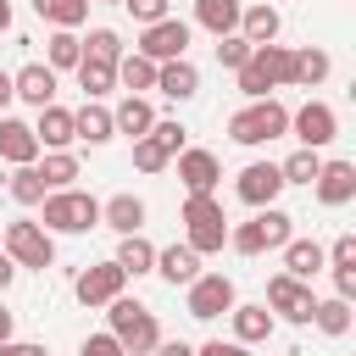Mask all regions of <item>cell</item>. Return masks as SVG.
Segmentation results:
<instances>
[{"instance_id":"2","label":"cell","mask_w":356,"mask_h":356,"mask_svg":"<svg viewBox=\"0 0 356 356\" xmlns=\"http://www.w3.org/2000/svg\"><path fill=\"white\" fill-rule=\"evenodd\" d=\"M278 134H289V106H278L273 95L245 100V106L228 117V139H234V145H273Z\"/></svg>"},{"instance_id":"1","label":"cell","mask_w":356,"mask_h":356,"mask_svg":"<svg viewBox=\"0 0 356 356\" xmlns=\"http://www.w3.org/2000/svg\"><path fill=\"white\" fill-rule=\"evenodd\" d=\"M106 317H111V334H117V345H122L128 356H150V350H156L161 323H156V312H150L145 300L117 295V300H106Z\"/></svg>"},{"instance_id":"3","label":"cell","mask_w":356,"mask_h":356,"mask_svg":"<svg viewBox=\"0 0 356 356\" xmlns=\"http://www.w3.org/2000/svg\"><path fill=\"white\" fill-rule=\"evenodd\" d=\"M39 206H44L39 222H44L50 234H89V228L100 222V200L83 195V189H50Z\"/></svg>"},{"instance_id":"24","label":"cell","mask_w":356,"mask_h":356,"mask_svg":"<svg viewBox=\"0 0 356 356\" xmlns=\"http://www.w3.org/2000/svg\"><path fill=\"white\" fill-rule=\"evenodd\" d=\"M278 28H284L278 6H267V0H261V6H245V11H239V28H234V33H245L250 44H273V39H278Z\"/></svg>"},{"instance_id":"23","label":"cell","mask_w":356,"mask_h":356,"mask_svg":"<svg viewBox=\"0 0 356 356\" xmlns=\"http://www.w3.org/2000/svg\"><path fill=\"white\" fill-rule=\"evenodd\" d=\"M150 273H161V278L178 289V284L200 278V250H189V245H167V250H156V267H150Z\"/></svg>"},{"instance_id":"43","label":"cell","mask_w":356,"mask_h":356,"mask_svg":"<svg viewBox=\"0 0 356 356\" xmlns=\"http://www.w3.org/2000/svg\"><path fill=\"white\" fill-rule=\"evenodd\" d=\"M78 356H128V350H122V345H117V334L106 328V334H89V339L78 345Z\"/></svg>"},{"instance_id":"6","label":"cell","mask_w":356,"mask_h":356,"mask_svg":"<svg viewBox=\"0 0 356 356\" xmlns=\"http://www.w3.org/2000/svg\"><path fill=\"white\" fill-rule=\"evenodd\" d=\"M278 83H289V50L273 39V44H256L250 61L239 67V95H245V100H261V95L278 89Z\"/></svg>"},{"instance_id":"35","label":"cell","mask_w":356,"mask_h":356,"mask_svg":"<svg viewBox=\"0 0 356 356\" xmlns=\"http://www.w3.org/2000/svg\"><path fill=\"white\" fill-rule=\"evenodd\" d=\"M6 195H11L17 206H39V200H44L50 189H44V178H39V167L28 161V167H17V172L6 178Z\"/></svg>"},{"instance_id":"27","label":"cell","mask_w":356,"mask_h":356,"mask_svg":"<svg viewBox=\"0 0 356 356\" xmlns=\"http://www.w3.org/2000/svg\"><path fill=\"white\" fill-rule=\"evenodd\" d=\"M239 11H245V0H195V22H200L211 39L234 33V28H239Z\"/></svg>"},{"instance_id":"45","label":"cell","mask_w":356,"mask_h":356,"mask_svg":"<svg viewBox=\"0 0 356 356\" xmlns=\"http://www.w3.org/2000/svg\"><path fill=\"white\" fill-rule=\"evenodd\" d=\"M195 356H250V345H239V339H206Z\"/></svg>"},{"instance_id":"42","label":"cell","mask_w":356,"mask_h":356,"mask_svg":"<svg viewBox=\"0 0 356 356\" xmlns=\"http://www.w3.org/2000/svg\"><path fill=\"white\" fill-rule=\"evenodd\" d=\"M128 6V17L145 28V22H161V17H172V0H122Z\"/></svg>"},{"instance_id":"19","label":"cell","mask_w":356,"mask_h":356,"mask_svg":"<svg viewBox=\"0 0 356 356\" xmlns=\"http://www.w3.org/2000/svg\"><path fill=\"white\" fill-rule=\"evenodd\" d=\"M278 250H284V273H289V278H306V284H312V278L328 267V250H323L317 239H295V234H289Z\"/></svg>"},{"instance_id":"44","label":"cell","mask_w":356,"mask_h":356,"mask_svg":"<svg viewBox=\"0 0 356 356\" xmlns=\"http://www.w3.org/2000/svg\"><path fill=\"white\" fill-rule=\"evenodd\" d=\"M328 267H356V234H339L328 245Z\"/></svg>"},{"instance_id":"18","label":"cell","mask_w":356,"mask_h":356,"mask_svg":"<svg viewBox=\"0 0 356 356\" xmlns=\"http://www.w3.org/2000/svg\"><path fill=\"white\" fill-rule=\"evenodd\" d=\"M11 95H17V100H28V106L39 111V106H50V100H56V72H50L44 61H28L22 72H11Z\"/></svg>"},{"instance_id":"26","label":"cell","mask_w":356,"mask_h":356,"mask_svg":"<svg viewBox=\"0 0 356 356\" xmlns=\"http://www.w3.org/2000/svg\"><path fill=\"white\" fill-rule=\"evenodd\" d=\"M72 134H78L83 145H106V139L117 134V122H111V111H106L100 100H83V106L72 111Z\"/></svg>"},{"instance_id":"49","label":"cell","mask_w":356,"mask_h":356,"mask_svg":"<svg viewBox=\"0 0 356 356\" xmlns=\"http://www.w3.org/2000/svg\"><path fill=\"white\" fill-rule=\"evenodd\" d=\"M11 278H17V261H11V256H6V250H0V295H6V289H11Z\"/></svg>"},{"instance_id":"51","label":"cell","mask_w":356,"mask_h":356,"mask_svg":"<svg viewBox=\"0 0 356 356\" xmlns=\"http://www.w3.org/2000/svg\"><path fill=\"white\" fill-rule=\"evenodd\" d=\"M11 323H17V317H11V312H6V306H0V345H6V339H11Z\"/></svg>"},{"instance_id":"15","label":"cell","mask_w":356,"mask_h":356,"mask_svg":"<svg viewBox=\"0 0 356 356\" xmlns=\"http://www.w3.org/2000/svg\"><path fill=\"white\" fill-rule=\"evenodd\" d=\"M178 178H184L189 195H211L217 178H222V161H217L211 150H200V145H184V150H178Z\"/></svg>"},{"instance_id":"36","label":"cell","mask_w":356,"mask_h":356,"mask_svg":"<svg viewBox=\"0 0 356 356\" xmlns=\"http://www.w3.org/2000/svg\"><path fill=\"white\" fill-rule=\"evenodd\" d=\"M33 11L50 22V28H78L89 17V0H33Z\"/></svg>"},{"instance_id":"37","label":"cell","mask_w":356,"mask_h":356,"mask_svg":"<svg viewBox=\"0 0 356 356\" xmlns=\"http://www.w3.org/2000/svg\"><path fill=\"white\" fill-rule=\"evenodd\" d=\"M317 167H323V150H295L289 161H278V172H284V184H306L312 189V178H317Z\"/></svg>"},{"instance_id":"33","label":"cell","mask_w":356,"mask_h":356,"mask_svg":"<svg viewBox=\"0 0 356 356\" xmlns=\"http://www.w3.org/2000/svg\"><path fill=\"white\" fill-rule=\"evenodd\" d=\"M33 167H39L44 189H72V178H78V156L72 150H44Z\"/></svg>"},{"instance_id":"50","label":"cell","mask_w":356,"mask_h":356,"mask_svg":"<svg viewBox=\"0 0 356 356\" xmlns=\"http://www.w3.org/2000/svg\"><path fill=\"white\" fill-rule=\"evenodd\" d=\"M11 100H17V95H11V72L0 67V117H6V106H11Z\"/></svg>"},{"instance_id":"4","label":"cell","mask_w":356,"mask_h":356,"mask_svg":"<svg viewBox=\"0 0 356 356\" xmlns=\"http://www.w3.org/2000/svg\"><path fill=\"white\" fill-rule=\"evenodd\" d=\"M184 228H189L184 245L200 250V256H217L228 245V217H222L217 195H184Z\"/></svg>"},{"instance_id":"28","label":"cell","mask_w":356,"mask_h":356,"mask_svg":"<svg viewBox=\"0 0 356 356\" xmlns=\"http://www.w3.org/2000/svg\"><path fill=\"white\" fill-rule=\"evenodd\" d=\"M111 122H117V134L139 139V134H150V122H156V106H150L145 95H122V100H117V111H111Z\"/></svg>"},{"instance_id":"12","label":"cell","mask_w":356,"mask_h":356,"mask_svg":"<svg viewBox=\"0 0 356 356\" xmlns=\"http://www.w3.org/2000/svg\"><path fill=\"white\" fill-rule=\"evenodd\" d=\"M122 284H128V273H122L117 261H95V267H83V273L72 278V295H78L83 306H106V300L122 295Z\"/></svg>"},{"instance_id":"22","label":"cell","mask_w":356,"mask_h":356,"mask_svg":"<svg viewBox=\"0 0 356 356\" xmlns=\"http://www.w3.org/2000/svg\"><path fill=\"white\" fill-rule=\"evenodd\" d=\"M228 317H234V339L239 345H267L273 339V323H278L267 306H239V300L228 306Z\"/></svg>"},{"instance_id":"9","label":"cell","mask_w":356,"mask_h":356,"mask_svg":"<svg viewBox=\"0 0 356 356\" xmlns=\"http://www.w3.org/2000/svg\"><path fill=\"white\" fill-rule=\"evenodd\" d=\"M184 289H189L184 306H189V317H200V323H211V317H222V312L234 306V278H228V273H200V278H189Z\"/></svg>"},{"instance_id":"5","label":"cell","mask_w":356,"mask_h":356,"mask_svg":"<svg viewBox=\"0 0 356 356\" xmlns=\"http://www.w3.org/2000/svg\"><path fill=\"white\" fill-rule=\"evenodd\" d=\"M289 234H295V217H289V211H278V206H256L250 222L228 228V245H234L239 256H261V250H278Z\"/></svg>"},{"instance_id":"46","label":"cell","mask_w":356,"mask_h":356,"mask_svg":"<svg viewBox=\"0 0 356 356\" xmlns=\"http://www.w3.org/2000/svg\"><path fill=\"white\" fill-rule=\"evenodd\" d=\"M334 295L339 300H356V267H334Z\"/></svg>"},{"instance_id":"29","label":"cell","mask_w":356,"mask_h":356,"mask_svg":"<svg viewBox=\"0 0 356 356\" xmlns=\"http://www.w3.org/2000/svg\"><path fill=\"white\" fill-rule=\"evenodd\" d=\"M78 61H83V39H78L72 28H56V33L44 39V67H50V72H72Z\"/></svg>"},{"instance_id":"48","label":"cell","mask_w":356,"mask_h":356,"mask_svg":"<svg viewBox=\"0 0 356 356\" xmlns=\"http://www.w3.org/2000/svg\"><path fill=\"white\" fill-rule=\"evenodd\" d=\"M150 356H195V345H189V339H156Z\"/></svg>"},{"instance_id":"13","label":"cell","mask_w":356,"mask_h":356,"mask_svg":"<svg viewBox=\"0 0 356 356\" xmlns=\"http://www.w3.org/2000/svg\"><path fill=\"white\" fill-rule=\"evenodd\" d=\"M278 189H284L278 161H250V167L234 178V195H239L245 206H273V200H278Z\"/></svg>"},{"instance_id":"20","label":"cell","mask_w":356,"mask_h":356,"mask_svg":"<svg viewBox=\"0 0 356 356\" xmlns=\"http://www.w3.org/2000/svg\"><path fill=\"white\" fill-rule=\"evenodd\" d=\"M33 139H39V150H67L78 134H72V111L67 106H39V122H33Z\"/></svg>"},{"instance_id":"14","label":"cell","mask_w":356,"mask_h":356,"mask_svg":"<svg viewBox=\"0 0 356 356\" xmlns=\"http://www.w3.org/2000/svg\"><path fill=\"white\" fill-rule=\"evenodd\" d=\"M312 189H317V200H323V206H334V211H339V206H350V200H356V161H339V156H334V161H323V167H317V178H312Z\"/></svg>"},{"instance_id":"32","label":"cell","mask_w":356,"mask_h":356,"mask_svg":"<svg viewBox=\"0 0 356 356\" xmlns=\"http://www.w3.org/2000/svg\"><path fill=\"white\" fill-rule=\"evenodd\" d=\"M72 72H78V89H83L89 100H106V95L117 89V67H111V61H95V56H83Z\"/></svg>"},{"instance_id":"25","label":"cell","mask_w":356,"mask_h":356,"mask_svg":"<svg viewBox=\"0 0 356 356\" xmlns=\"http://www.w3.org/2000/svg\"><path fill=\"white\" fill-rule=\"evenodd\" d=\"M328 72H334L328 50H317V44H306V50H289V83H300V89H317Z\"/></svg>"},{"instance_id":"8","label":"cell","mask_w":356,"mask_h":356,"mask_svg":"<svg viewBox=\"0 0 356 356\" xmlns=\"http://www.w3.org/2000/svg\"><path fill=\"white\" fill-rule=\"evenodd\" d=\"M261 306H267V312H278L284 323H312L317 295H312V284H306V278L273 273V278H267V300H261Z\"/></svg>"},{"instance_id":"47","label":"cell","mask_w":356,"mask_h":356,"mask_svg":"<svg viewBox=\"0 0 356 356\" xmlns=\"http://www.w3.org/2000/svg\"><path fill=\"white\" fill-rule=\"evenodd\" d=\"M0 356H50L44 345H33V339H6L0 345Z\"/></svg>"},{"instance_id":"38","label":"cell","mask_w":356,"mask_h":356,"mask_svg":"<svg viewBox=\"0 0 356 356\" xmlns=\"http://www.w3.org/2000/svg\"><path fill=\"white\" fill-rule=\"evenodd\" d=\"M83 56H95V61H122V33L117 28H89V39H83Z\"/></svg>"},{"instance_id":"34","label":"cell","mask_w":356,"mask_h":356,"mask_svg":"<svg viewBox=\"0 0 356 356\" xmlns=\"http://www.w3.org/2000/svg\"><path fill=\"white\" fill-rule=\"evenodd\" d=\"M350 317H356V312H350V300H339V295H328V300L312 306V323H317L328 339H345V334H350Z\"/></svg>"},{"instance_id":"41","label":"cell","mask_w":356,"mask_h":356,"mask_svg":"<svg viewBox=\"0 0 356 356\" xmlns=\"http://www.w3.org/2000/svg\"><path fill=\"white\" fill-rule=\"evenodd\" d=\"M150 139H161V145H167V156H178V150L189 145V128H184L178 117H156V122H150Z\"/></svg>"},{"instance_id":"30","label":"cell","mask_w":356,"mask_h":356,"mask_svg":"<svg viewBox=\"0 0 356 356\" xmlns=\"http://www.w3.org/2000/svg\"><path fill=\"white\" fill-rule=\"evenodd\" d=\"M128 278H145L150 267H156V245L145 239V234H122V245H117V256H111Z\"/></svg>"},{"instance_id":"16","label":"cell","mask_w":356,"mask_h":356,"mask_svg":"<svg viewBox=\"0 0 356 356\" xmlns=\"http://www.w3.org/2000/svg\"><path fill=\"white\" fill-rule=\"evenodd\" d=\"M156 89H161L167 100H195V95H200V67H195L189 56L156 61Z\"/></svg>"},{"instance_id":"7","label":"cell","mask_w":356,"mask_h":356,"mask_svg":"<svg viewBox=\"0 0 356 356\" xmlns=\"http://www.w3.org/2000/svg\"><path fill=\"white\" fill-rule=\"evenodd\" d=\"M0 250H6L17 267H33V273H44V267L56 261V239H50V228H39V222H6V228H0Z\"/></svg>"},{"instance_id":"21","label":"cell","mask_w":356,"mask_h":356,"mask_svg":"<svg viewBox=\"0 0 356 356\" xmlns=\"http://www.w3.org/2000/svg\"><path fill=\"white\" fill-rule=\"evenodd\" d=\"M100 222H106L111 234H139V228H145V200L122 189V195L100 200Z\"/></svg>"},{"instance_id":"11","label":"cell","mask_w":356,"mask_h":356,"mask_svg":"<svg viewBox=\"0 0 356 356\" xmlns=\"http://www.w3.org/2000/svg\"><path fill=\"white\" fill-rule=\"evenodd\" d=\"M139 56H150V61H178L184 50H189V22H178V17H161V22H145V33H139V44H134Z\"/></svg>"},{"instance_id":"40","label":"cell","mask_w":356,"mask_h":356,"mask_svg":"<svg viewBox=\"0 0 356 356\" xmlns=\"http://www.w3.org/2000/svg\"><path fill=\"white\" fill-rule=\"evenodd\" d=\"M250 50H256V44H250L245 33H222V39H217V61H222V67H234V72L250 61Z\"/></svg>"},{"instance_id":"31","label":"cell","mask_w":356,"mask_h":356,"mask_svg":"<svg viewBox=\"0 0 356 356\" xmlns=\"http://www.w3.org/2000/svg\"><path fill=\"white\" fill-rule=\"evenodd\" d=\"M117 83H122L128 95L156 89V61H150V56H139V50H122V61H117Z\"/></svg>"},{"instance_id":"53","label":"cell","mask_w":356,"mask_h":356,"mask_svg":"<svg viewBox=\"0 0 356 356\" xmlns=\"http://www.w3.org/2000/svg\"><path fill=\"white\" fill-rule=\"evenodd\" d=\"M106 6H122V0H106Z\"/></svg>"},{"instance_id":"52","label":"cell","mask_w":356,"mask_h":356,"mask_svg":"<svg viewBox=\"0 0 356 356\" xmlns=\"http://www.w3.org/2000/svg\"><path fill=\"white\" fill-rule=\"evenodd\" d=\"M11 28V0H0V33Z\"/></svg>"},{"instance_id":"17","label":"cell","mask_w":356,"mask_h":356,"mask_svg":"<svg viewBox=\"0 0 356 356\" xmlns=\"http://www.w3.org/2000/svg\"><path fill=\"white\" fill-rule=\"evenodd\" d=\"M0 161H11V167H28V161H39L33 122H22V117H0Z\"/></svg>"},{"instance_id":"10","label":"cell","mask_w":356,"mask_h":356,"mask_svg":"<svg viewBox=\"0 0 356 356\" xmlns=\"http://www.w3.org/2000/svg\"><path fill=\"white\" fill-rule=\"evenodd\" d=\"M289 128H295V139H300L306 150H323V145L339 139V117H334L328 100H306L300 111H289Z\"/></svg>"},{"instance_id":"39","label":"cell","mask_w":356,"mask_h":356,"mask_svg":"<svg viewBox=\"0 0 356 356\" xmlns=\"http://www.w3.org/2000/svg\"><path fill=\"white\" fill-rule=\"evenodd\" d=\"M167 161H172V156H167V145H161V139H150V134H139V139H134V167H139V172H161Z\"/></svg>"}]
</instances>
